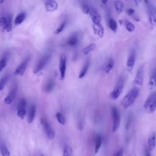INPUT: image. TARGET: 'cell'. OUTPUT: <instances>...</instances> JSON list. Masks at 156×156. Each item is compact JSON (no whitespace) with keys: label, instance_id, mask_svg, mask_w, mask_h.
<instances>
[{"label":"cell","instance_id":"obj_1","mask_svg":"<svg viewBox=\"0 0 156 156\" xmlns=\"http://www.w3.org/2000/svg\"><path fill=\"white\" fill-rule=\"evenodd\" d=\"M138 95L139 90L136 87L132 88L123 98L121 101V105L123 107L127 109L131 107L135 101Z\"/></svg>","mask_w":156,"mask_h":156},{"label":"cell","instance_id":"obj_2","mask_svg":"<svg viewBox=\"0 0 156 156\" xmlns=\"http://www.w3.org/2000/svg\"><path fill=\"white\" fill-rule=\"evenodd\" d=\"M144 109L148 113H152L156 110V93L151 94L143 105Z\"/></svg>","mask_w":156,"mask_h":156},{"label":"cell","instance_id":"obj_3","mask_svg":"<svg viewBox=\"0 0 156 156\" xmlns=\"http://www.w3.org/2000/svg\"><path fill=\"white\" fill-rule=\"evenodd\" d=\"M112 131L116 132L119 129L121 123V118L118 110L117 107H113L112 108Z\"/></svg>","mask_w":156,"mask_h":156},{"label":"cell","instance_id":"obj_4","mask_svg":"<svg viewBox=\"0 0 156 156\" xmlns=\"http://www.w3.org/2000/svg\"><path fill=\"white\" fill-rule=\"evenodd\" d=\"M123 87H124V79L123 78H120L117 81L114 89H113V90L110 94L111 98L114 100H117L123 92Z\"/></svg>","mask_w":156,"mask_h":156},{"label":"cell","instance_id":"obj_5","mask_svg":"<svg viewBox=\"0 0 156 156\" xmlns=\"http://www.w3.org/2000/svg\"><path fill=\"white\" fill-rule=\"evenodd\" d=\"M41 123L45 131V133L50 140H53L55 137V132L51 127L50 123L48 121L47 119L45 117H42L41 118Z\"/></svg>","mask_w":156,"mask_h":156},{"label":"cell","instance_id":"obj_6","mask_svg":"<svg viewBox=\"0 0 156 156\" xmlns=\"http://www.w3.org/2000/svg\"><path fill=\"white\" fill-rule=\"evenodd\" d=\"M51 55L50 54H47L39 60V61L37 62V65H35V67L34 69L33 72L34 74L38 73L45 67V66L47 65V64L50 61V60L51 59Z\"/></svg>","mask_w":156,"mask_h":156},{"label":"cell","instance_id":"obj_7","mask_svg":"<svg viewBox=\"0 0 156 156\" xmlns=\"http://www.w3.org/2000/svg\"><path fill=\"white\" fill-rule=\"evenodd\" d=\"M30 60V57H27L24 61H23L16 68L15 72H14V75L17 76L21 77L24 75L25 71L26 69L27 66L29 63V61Z\"/></svg>","mask_w":156,"mask_h":156},{"label":"cell","instance_id":"obj_8","mask_svg":"<svg viewBox=\"0 0 156 156\" xmlns=\"http://www.w3.org/2000/svg\"><path fill=\"white\" fill-rule=\"evenodd\" d=\"M26 101L24 98H21L18 102L17 106V116L21 119H24L26 114Z\"/></svg>","mask_w":156,"mask_h":156},{"label":"cell","instance_id":"obj_9","mask_svg":"<svg viewBox=\"0 0 156 156\" xmlns=\"http://www.w3.org/2000/svg\"><path fill=\"white\" fill-rule=\"evenodd\" d=\"M18 91V87L17 85H14V86L12 87L10 92H9L7 96L4 98V103L9 105L14 100V99L16 98L17 93Z\"/></svg>","mask_w":156,"mask_h":156},{"label":"cell","instance_id":"obj_10","mask_svg":"<svg viewBox=\"0 0 156 156\" xmlns=\"http://www.w3.org/2000/svg\"><path fill=\"white\" fill-rule=\"evenodd\" d=\"M67 69V58L65 55H62L59 62V72H60V79L63 81L65 76Z\"/></svg>","mask_w":156,"mask_h":156},{"label":"cell","instance_id":"obj_11","mask_svg":"<svg viewBox=\"0 0 156 156\" xmlns=\"http://www.w3.org/2000/svg\"><path fill=\"white\" fill-rule=\"evenodd\" d=\"M143 79H144V69L143 67L141 66L137 70L136 73V76L135 78V84L137 86H142L143 84Z\"/></svg>","mask_w":156,"mask_h":156},{"label":"cell","instance_id":"obj_12","mask_svg":"<svg viewBox=\"0 0 156 156\" xmlns=\"http://www.w3.org/2000/svg\"><path fill=\"white\" fill-rule=\"evenodd\" d=\"M45 6L47 11L54 12L58 8V4L55 0H45Z\"/></svg>","mask_w":156,"mask_h":156},{"label":"cell","instance_id":"obj_13","mask_svg":"<svg viewBox=\"0 0 156 156\" xmlns=\"http://www.w3.org/2000/svg\"><path fill=\"white\" fill-rule=\"evenodd\" d=\"M89 14L93 24L101 23V17L100 14L98 13V12L94 8L90 7Z\"/></svg>","mask_w":156,"mask_h":156},{"label":"cell","instance_id":"obj_14","mask_svg":"<svg viewBox=\"0 0 156 156\" xmlns=\"http://www.w3.org/2000/svg\"><path fill=\"white\" fill-rule=\"evenodd\" d=\"M135 63V54L134 51H132L129 55V56L128 57V58H127V63H126L127 68L129 72H132L134 68Z\"/></svg>","mask_w":156,"mask_h":156},{"label":"cell","instance_id":"obj_15","mask_svg":"<svg viewBox=\"0 0 156 156\" xmlns=\"http://www.w3.org/2000/svg\"><path fill=\"white\" fill-rule=\"evenodd\" d=\"M93 29L95 34L97 35L98 37L102 38L104 34V27L101 23L98 24H93Z\"/></svg>","mask_w":156,"mask_h":156},{"label":"cell","instance_id":"obj_16","mask_svg":"<svg viewBox=\"0 0 156 156\" xmlns=\"http://www.w3.org/2000/svg\"><path fill=\"white\" fill-rule=\"evenodd\" d=\"M36 114V106L34 104H32L29 109L27 116V122L30 124L32 123L35 117Z\"/></svg>","mask_w":156,"mask_h":156},{"label":"cell","instance_id":"obj_17","mask_svg":"<svg viewBox=\"0 0 156 156\" xmlns=\"http://www.w3.org/2000/svg\"><path fill=\"white\" fill-rule=\"evenodd\" d=\"M148 145L149 149L152 151L156 145V132H154L151 134L148 140Z\"/></svg>","mask_w":156,"mask_h":156},{"label":"cell","instance_id":"obj_18","mask_svg":"<svg viewBox=\"0 0 156 156\" xmlns=\"http://www.w3.org/2000/svg\"><path fill=\"white\" fill-rule=\"evenodd\" d=\"M54 86H55V82L52 78H50L49 79H48L44 86L45 92L47 93L51 92L54 88Z\"/></svg>","mask_w":156,"mask_h":156},{"label":"cell","instance_id":"obj_19","mask_svg":"<svg viewBox=\"0 0 156 156\" xmlns=\"http://www.w3.org/2000/svg\"><path fill=\"white\" fill-rule=\"evenodd\" d=\"M148 86L151 90L153 89L156 86V68L152 70L151 74L148 82Z\"/></svg>","mask_w":156,"mask_h":156},{"label":"cell","instance_id":"obj_20","mask_svg":"<svg viewBox=\"0 0 156 156\" xmlns=\"http://www.w3.org/2000/svg\"><path fill=\"white\" fill-rule=\"evenodd\" d=\"M79 43V37L77 34H74L71 35L68 40L67 44L70 47H76Z\"/></svg>","mask_w":156,"mask_h":156},{"label":"cell","instance_id":"obj_21","mask_svg":"<svg viewBox=\"0 0 156 156\" xmlns=\"http://www.w3.org/2000/svg\"><path fill=\"white\" fill-rule=\"evenodd\" d=\"M89 67H90V62L89 61H87L86 64H85V65H84V67H82V69L81 70V72L79 74V79H82L85 76H86V75L87 74L88 70L89 69Z\"/></svg>","mask_w":156,"mask_h":156},{"label":"cell","instance_id":"obj_22","mask_svg":"<svg viewBox=\"0 0 156 156\" xmlns=\"http://www.w3.org/2000/svg\"><path fill=\"white\" fill-rule=\"evenodd\" d=\"M102 145V138L100 135H97L95 139V153L97 154L100 151Z\"/></svg>","mask_w":156,"mask_h":156},{"label":"cell","instance_id":"obj_23","mask_svg":"<svg viewBox=\"0 0 156 156\" xmlns=\"http://www.w3.org/2000/svg\"><path fill=\"white\" fill-rule=\"evenodd\" d=\"M25 18H26V13L24 12L20 13L16 17L15 21H14V23H15V24L16 25H20L24 21Z\"/></svg>","mask_w":156,"mask_h":156},{"label":"cell","instance_id":"obj_24","mask_svg":"<svg viewBox=\"0 0 156 156\" xmlns=\"http://www.w3.org/2000/svg\"><path fill=\"white\" fill-rule=\"evenodd\" d=\"M113 66H114V61H113L112 59H110L104 69V72L106 73L109 74L111 72V70L113 69Z\"/></svg>","mask_w":156,"mask_h":156},{"label":"cell","instance_id":"obj_25","mask_svg":"<svg viewBox=\"0 0 156 156\" xmlns=\"http://www.w3.org/2000/svg\"><path fill=\"white\" fill-rule=\"evenodd\" d=\"M124 25H125L126 29L127 30V31H129L130 33H132L135 31V27L134 24L132 23H131V21H129L128 20H125Z\"/></svg>","mask_w":156,"mask_h":156},{"label":"cell","instance_id":"obj_26","mask_svg":"<svg viewBox=\"0 0 156 156\" xmlns=\"http://www.w3.org/2000/svg\"><path fill=\"white\" fill-rule=\"evenodd\" d=\"M115 9L117 12V13L118 14L121 13L123 11H124V3L118 0V1H117L115 4Z\"/></svg>","mask_w":156,"mask_h":156},{"label":"cell","instance_id":"obj_27","mask_svg":"<svg viewBox=\"0 0 156 156\" xmlns=\"http://www.w3.org/2000/svg\"><path fill=\"white\" fill-rule=\"evenodd\" d=\"M148 17H149V21L150 24L153 26H156V16L149 9H148Z\"/></svg>","mask_w":156,"mask_h":156},{"label":"cell","instance_id":"obj_28","mask_svg":"<svg viewBox=\"0 0 156 156\" xmlns=\"http://www.w3.org/2000/svg\"><path fill=\"white\" fill-rule=\"evenodd\" d=\"M9 79V75H6V76H4L0 79V91H2L4 89Z\"/></svg>","mask_w":156,"mask_h":156},{"label":"cell","instance_id":"obj_29","mask_svg":"<svg viewBox=\"0 0 156 156\" xmlns=\"http://www.w3.org/2000/svg\"><path fill=\"white\" fill-rule=\"evenodd\" d=\"M108 24H109V27H110V29L113 32L115 33V32L117 31V27H118L117 22H116L114 20H113V19L110 18V19H109V20Z\"/></svg>","mask_w":156,"mask_h":156},{"label":"cell","instance_id":"obj_30","mask_svg":"<svg viewBox=\"0 0 156 156\" xmlns=\"http://www.w3.org/2000/svg\"><path fill=\"white\" fill-rule=\"evenodd\" d=\"M96 47V45L95 44H92L90 45H89V46H87V47L84 48L83 49V53L85 54V55H87L89 53H90V52L93 51Z\"/></svg>","mask_w":156,"mask_h":156},{"label":"cell","instance_id":"obj_31","mask_svg":"<svg viewBox=\"0 0 156 156\" xmlns=\"http://www.w3.org/2000/svg\"><path fill=\"white\" fill-rule=\"evenodd\" d=\"M7 20L6 25L3 27V30L7 32H10L12 31V17L9 16L7 17Z\"/></svg>","mask_w":156,"mask_h":156},{"label":"cell","instance_id":"obj_32","mask_svg":"<svg viewBox=\"0 0 156 156\" xmlns=\"http://www.w3.org/2000/svg\"><path fill=\"white\" fill-rule=\"evenodd\" d=\"M55 117L58 121L62 125H64L65 124V118L64 116L62 115V113L58 112L55 113Z\"/></svg>","mask_w":156,"mask_h":156},{"label":"cell","instance_id":"obj_33","mask_svg":"<svg viewBox=\"0 0 156 156\" xmlns=\"http://www.w3.org/2000/svg\"><path fill=\"white\" fill-rule=\"evenodd\" d=\"M0 151H1L2 156H10V152L4 144H2L0 146Z\"/></svg>","mask_w":156,"mask_h":156},{"label":"cell","instance_id":"obj_34","mask_svg":"<svg viewBox=\"0 0 156 156\" xmlns=\"http://www.w3.org/2000/svg\"><path fill=\"white\" fill-rule=\"evenodd\" d=\"M81 8L82 10V12L86 13V14H89L90 10V7L89 5L86 3V2H82L81 3Z\"/></svg>","mask_w":156,"mask_h":156},{"label":"cell","instance_id":"obj_35","mask_svg":"<svg viewBox=\"0 0 156 156\" xmlns=\"http://www.w3.org/2000/svg\"><path fill=\"white\" fill-rule=\"evenodd\" d=\"M73 151L72 148H70L69 146H65L64 148L63 151V156H72Z\"/></svg>","mask_w":156,"mask_h":156},{"label":"cell","instance_id":"obj_36","mask_svg":"<svg viewBox=\"0 0 156 156\" xmlns=\"http://www.w3.org/2000/svg\"><path fill=\"white\" fill-rule=\"evenodd\" d=\"M7 62V58L6 56L3 57V58L0 60V73H1L3 69L6 67Z\"/></svg>","mask_w":156,"mask_h":156},{"label":"cell","instance_id":"obj_37","mask_svg":"<svg viewBox=\"0 0 156 156\" xmlns=\"http://www.w3.org/2000/svg\"><path fill=\"white\" fill-rule=\"evenodd\" d=\"M66 24H67V21H65L62 22V23L60 24V26H59L58 28H57L56 31H55V34H59L60 33H61L64 31V28H65Z\"/></svg>","mask_w":156,"mask_h":156},{"label":"cell","instance_id":"obj_38","mask_svg":"<svg viewBox=\"0 0 156 156\" xmlns=\"http://www.w3.org/2000/svg\"><path fill=\"white\" fill-rule=\"evenodd\" d=\"M7 18L6 17H0V26L4 27L7 23Z\"/></svg>","mask_w":156,"mask_h":156},{"label":"cell","instance_id":"obj_39","mask_svg":"<svg viewBox=\"0 0 156 156\" xmlns=\"http://www.w3.org/2000/svg\"><path fill=\"white\" fill-rule=\"evenodd\" d=\"M148 9L149 10H151L153 12V13L154 14V15L156 16V7L155 6H152V5L150 4L149 3L148 4Z\"/></svg>","mask_w":156,"mask_h":156},{"label":"cell","instance_id":"obj_40","mask_svg":"<svg viewBox=\"0 0 156 156\" xmlns=\"http://www.w3.org/2000/svg\"><path fill=\"white\" fill-rule=\"evenodd\" d=\"M126 13L128 14L129 16H134L135 14V10L134 9H132V8H130V9H128L127 10H126Z\"/></svg>","mask_w":156,"mask_h":156},{"label":"cell","instance_id":"obj_41","mask_svg":"<svg viewBox=\"0 0 156 156\" xmlns=\"http://www.w3.org/2000/svg\"><path fill=\"white\" fill-rule=\"evenodd\" d=\"M145 156H151V151L148 148H145Z\"/></svg>","mask_w":156,"mask_h":156},{"label":"cell","instance_id":"obj_42","mask_svg":"<svg viewBox=\"0 0 156 156\" xmlns=\"http://www.w3.org/2000/svg\"><path fill=\"white\" fill-rule=\"evenodd\" d=\"M114 156H123V149H120L119 150L116 154Z\"/></svg>","mask_w":156,"mask_h":156},{"label":"cell","instance_id":"obj_43","mask_svg":"<svg viewBox=\"0 0 156 156\" xmlns=\"http://www.w3.org/2000/svg\"><path fill=\"white\" fill-rule=\"evenodd\" d=\"M134 1H135V4H137V6L141 2V0H134Z\"/></svg>","mask_w":156,"mask_h":156},{"label":"cell","instance_id":"obj_44","mask_svg":"<svg viewBox=\"0 0 156 156\" xmlns=\"http://www.w3.org/2000/svg\"><path fill=\"white\" fill-rule=\"evenodd\" d=\"M107 1H108V0H101V2H102L103 4H106L107 3Z\"/></svg>","mask_w":156,"mask_h":156},{"label":"cell","instance_id":"obj_45","mask_svg":"<svg viewBox=\"0 0 156 156\" xmlns=\"http://www.w3.org/2000/svg\"><path fill=\"white\" fill-rule=\"evenodd\" d=\"M4 0H0V4H1L3 2H4Z\"/></svg>","mask_w":156,"mask_h":156},{"label":"cell","instance_id":"obj_46","mask_svg":"<svg viewBox=\"0 0 156 156\" xmlns=\"http://www.w3.org/2000/svg\"><path fill=\"white\" fill-rule=\"evenodd\" d=\"M40 156H45V155H44V154H40Z\"/></svg>","mask_w":156,"mask_h":156}]
</instances>
